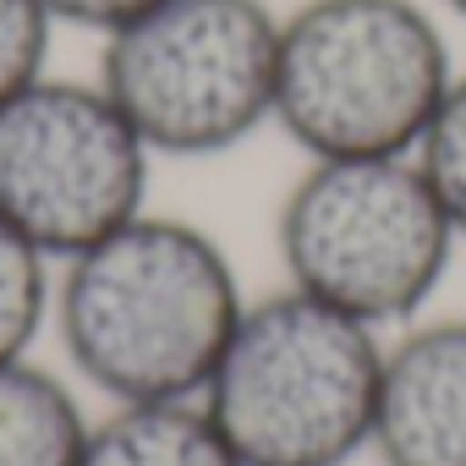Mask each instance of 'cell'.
I'll list each match as a JSON object with an SVG mask.
<instances>
[{
  "label": "cell",
  "mask_w": 466,
  "mask_h": 466,
  "mask_svg": "<svg viewBox=\"0 0 466 466\" xmlns=\"http://www.w3.org/2000/svg\"><path fill=\"white\" fill-rule=\"evenodd\" d=\"M461 237L411 154L308 159L275 214L286 286L395 335L439 297Z\"/></svg>",
  "instance_id": "4"
},
{
  "label": "cell",
  "mask_w": 466,
  "mask_h": 466,
  "mask_svg": "<svg viewBox=\"0 0 466 466\" xmlns=\"http://www.w3.org/2000/svg\"><path fill=\"white\" fill-rule=\"evenodd\" d=\"M411 159L422 165L444 219L455 225V237L466 248V72H455V83L439 99V110H433L422 143L411 148Z\"/></svg>",
  "instance_id": "11"
},
{
  "label": "cell",
  "mask_w": 466,
  "mask_h": 466,
  "mask_svg": "<svg viewBox=\"0 0 466 466\" xmlns=\"http://www.w3.org/2000/svg\"><path fill=\"white\" fill-rule=\"evenodd\" d=\"M248 308L230 253L203 225L143 208L56 264V340L105 406L198 400Z\"/></svg>",
  "instance_id": "1"
},
{
  "label": "cell",
  "mask_w": 466,
  "mask_h": 466,
  "mask_svg": "<svg viewBox=\"0 0 466 466\" xmlns=\"http://www.w3.org/2000/svg\"><path fill=\"white\" fill-rule=\"evenodd\" d=\"M280 6L154 0L99 39V88L154 159H219L275 127Z\"/></svg>",
  "instance_id": "5"
},
{
  "label": "cell",
  "mask_w": 466,
  "mask_h": 466,
  "mask_svg": "<svg viewBox=\"0 0 466 466\" xmlns=\"http://www.w3.org/2000/svg\"><path fill=\"white\" fill-rule=\"evenodd\" d=\"M433 6H439V12H450V17H461V23H466V0H433Z\"/></svg>",
  "instance_id": "14"
},
{
  "label": "cell",
  "mask_w": 466,
  "mask_h": 466,
  "mask_svg": "<svg viewBox=\"0 0 466 466\" xmlns=\"http://www.w3.org/2000/svg\"><path fill=\"white\" fill-rule=\"evenodd\" d=\"M94 411L39 357L0 362V466H83Z\"/></svg>",
  "instance_id": "8"
},
{
  "label": "cell",
  "mask_w": 466,
  "mask_h": 466,
  "mask_svg": "<svg viewBox=\"0 0 466 466\" xmlns=\"http://www.w3.org/2000/svg\"><path fill=\"white\" fill-rule=\"evenodd\" d=\"M384 340L280 286L248 297L198 400L242 466H351L373 444Z\"/></svg>",
  "instance_id": "2"
},
{
  "label": "cell",
  "mask_w": 466,
  "mask_h": 466,
  "mask_svg": "<svg viewBox=\"0 0 466 466\" xmlns=\"http://www.w3.org/2000/svg\"><path fill=\"white\" fill-rule=\"evenodd\" d=\"M50 17L61 28H83V34H116L121 23H132L137 12H148L154 0H45Z\"/></svg>",
  "instance_id": "13"
},
{
  "label": "cell",
  "mask_w": 466,
  "mask_h": 466,
  "mask_svg": "<svg viewBox=\"0 0 466 466\" xmlns=\"http://www.w3.org/2000/svg\"><path fill=\"white\" fill-rule=\"evenodd\" d=\"M368 450L384 466H466V313H422L384 340Z\"/></svg>",
  "instance_id": "7"
},
{
  "label": "cell",
  "mask_w": 466,
  "mask_h": 466,
  "mask_svg": "<svg viewBox=\"0 0 466 466\" xmlns=\"http://www.w3.org/2000/svg\"><path fill=\"white\" fill-rule=\"evenodd\" d=\"M56 17L45 0H0V99H12L34 77L50 72Z\"/></svg>",
  "instance_id": "12"
},
{
  "label": "cell",
  "mask_w": 466,
  "mask_h": 466,
  "mask_svg": "<svg viewBox=\"0 0 466 466\" xmlns=\"http://www.w3.org/2000/svg\"><path fill=\"white\" fill-rule=\"evenodd\" d=\"M154 154L99 77H34L0 99V219L66 264L148 208Z\"/></svg>",
  "instance_id": "6"
},
{
  "label": "cell",
  "mask_w": 466,
  "mask_h": 466,
  "mask_svg": "<svg viewBox=\"0 0 466 466\" xmlns=\"http://www.w3.org/2000/svg\"><path fill=\"white\" fill-rule=\"evenodd\" d=\"M83 466H242L203 400L105 406L88 428Z\"/></svg>",
  "instance_id": "9"
},
{
  "label": "cell",
  "mask_w": 466,
  "mask_h": 466,
  "mask_svg": "<svg viewBox=\"0 0 466 466\" xmlns=\"http://www.w3.org/2000/svg\"><path fill=\"white\" fill-rule=\"evenodd\" d=\"M455 72L428 0H297L280 12L275 127L308 159L411 154Z\"/></svg>",
  "instance_id": "3"
},
{
  "label": "cell",
  "mask_w": 466,
  "mask_h": 466,
  "mask_svg": "<svg viewBox=\"0 0 466 466\" xmlns=\"http://www.w3.org/2000/svg\"><path fill=\"white\" fill-rule=\"evenodd\" d=\"M56 308V264L0 219V362L34 357Z\"/></svg>",
  "instance_id": "10"
}]
</instances>
